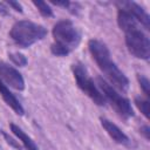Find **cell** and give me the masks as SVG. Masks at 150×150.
<instances>
[{
	"label": "cell",
	"mask_w": 150,
	"mask_h": 150,
	"mask_svg": "<svg viewBox=\"0 0 150 150\" xmlns=\"http://www.w3.org/2000/svg\"><path fill=\"white\" fill-rule=\"evenodd\" d=\"M71 71H73L75 82H76L77 87L80 88V90L82 93H84L95 104L105 105L107 102H105L101 90L98 89V87L96 86L94 80L90 77L87 67L82 62H75L71 64Z\"/></svg>",
	"instance_id": "6"
},
{
	"label": "cell",
	"mask_w": 150,
	"mask_h": 150,
	"mask_svg": "<svg viewBox=\"0 0 150 150\" xmlns=\"http://www.w3.org/2000/svg\"><path fill=\"white\" fill-rule=\"evenodd\" d=\"M50 2L53 5H56V6H60V7H63L66 9H68L70 13H73L71 11V7H75L77 4H74V2H70L68 0H50Z\"/></svg>",
	"instance_id": "16"
},
{
	"label": "cell",
	"mask_w": 150,
	"mask_h": 150,
	"mask_svg": "<svg viewBox=\"0 0 150 150\" xmlns=\"http://www.w3.org/2000/svg\"><path fill=\"white\" fill-rule=\"evenodd\" d=\"M134 103L137 107V109L142 112V115L146 120H149L150 115H149V101H148V98H143L141 96H136L135 100H134Z\"/></svg>",
	"instance_id": "13"
},
{
	"label": "cell",
	"mask_w": 150,
	"mask_h": 150,
	"mask_svg": "<svg viewBox=\"0 0 150 150\" xmlns=\"http://www.w3.org/2000/svg\"><path fill=\"white\" fill-rule=\"evenodd\" d=\"M8 59L12 61V63H14L16 67H25L27 64V57L21 54V53H8Z\"/></svg>",
	"instance_id": "14"
},
{
	"label": "cell",
	"mask_w": 150,
	"mask_h": 150,
	"mask_svg": "<svg viewBox=\"0 0 150 150\" xmlns=\"http://www.w3.org/2000/svg\"><path fill=\"white\" fill-rule=\"evenodd\" d=\"M97 87L101 90L105 102L110 103V105L117 112L118 116H121L124 120H128L135 115L130 101L127 97L122 96L116 90V88H114L105 79L98 76L97 77Z\"/></svg>",
	"instance_id": "5"
},
{
	"label": "cell",
	"mask_w": 150,
	"mask_h": 150,
	"mask_svg": "<svg viewBox=\"0 0 150 150\" xmlns=\"http://www.w3.org/2000/svg\"><path fill=\"white\" fill-rule=\"evenodd\" d=\"M0 95L2 97V100L5 101V103L19 116H22L25 114V109L22 107V104L20 103V101L16 98V96L9 90V88L0 80Z\"/></svg>",
	"instance_id": "10"
},
{
	"label": "cell",
	"mask_w": 150,
	"mask_h": 150,
	"mask_svg": "<svg viewBox=\"0 0 150 150\" xmlns=\"http://www.w3.org/2000/svg\"><path fill=\"white\" fill-rule=\"evenodd\" d=\"M88 49L93 60L104 74L108 82L114 88L121 91H127L129 89V80L111 59V54L107 45L98 39H90L88 41Z\"/></svg>",
	"instance_id": "1"
},
{
	"label": "cell",
	"mask_w": 150,
	"mask_h": 150,
	"mask_svg": "<svg viewBox=\"0 0 150 150\" xmlns=\"http://www.w3.org/2000/svg\"><path fill=\"white\" fill-rule=\"evenodd\" d=\"M54 42L50 45V52L53 55L63 57L69 55L81 42V32L68 19L59 20L52 29Z\"/></svg>",
	"instance_id": "3"
},
{
	"label": "cell",
	"mask_w": 150,
	"mask_h": 150,
	"mask_svg": "<svg viewBox=\"0 0 150 150\" xmlns=\"http://www.w3.org/2000/svg\"><path fill=\"white\" fill-rule=\"evenodd\" d=\"M0 80L6 86H9L19 91L25 89V80L21 73L2 60H0Z\"/></svg>",
	"instance_id": "8"
},
{
	"label": "cell",
	"mask_w": 150,
	"mask_h": 150,
	"mask_svg": "<svg viewBox=\"0 0 150 150\" xmlns=\"http://www.w3.org/2000/svg\"><path fill=\"white\" fill-rule=\"evenodd\" d=\"M47 33V29L42 25L29 20H19L13 23L9 30V38L20 48H28L35 42L43 40Z\"/></svg>",
	"instance_id": "4"
},
{
	"label": "cell",
	"mask_w": 150,
	"mask_h": 150,
	"mask_svg": "<svg viewBox=\"0 0 150 150\" xmlns=\"http://www.w3.org/2000/svg\"><path fill=\"white\" fill-rule=\"evenodd\" d=\"M5 4H6L8 7H11L12 9H14V11H16V12H19V13H22V6H21L20 2L14 1V0H8V1H6Z\"/></svg>",
	"instance_id": "18"
},
{
	"label": "cell",
	"mask_w": 150,
	"mask_h": 150,
	"mask_svg": "<svg viewBox=\"0 0 150 150\" xmlns=\"http://www.w3.org/2000/svg\"><path fill=\"white\" fill-rule=\"evenodd\" d=\"M100 122L102 128L107 131V134L117 143V144H122V145H128L130 143L129 137L115 124L112 123L110 120L105 118V117H100Z\"/></svg>",
	"instance_id": "9"
},
{
	"label": "cell",
	"mask_w": 150,
	"mask_h": 150,
	"mask_svg": "<svg viewBox=\"0 0 150 150\" xmlns=\"http://www.w3.org/2000/svg\"><path fill=\"white\" fill-rule=\"evenodd\" d=\"M9 128H11V131L13 132V135L22 143V145H23V148H25L26 150H39V148H38V145L35 144V142H34L19 125H16L15 123L11 122V123H9Z\"/></svg>",
	"instance_id": "11"
},
{
	"label": "cell",
	"mask_w": 150,
	"mask_h": 150,
	"mask_svg": "<svg viewBox=\"0 0 150 150\" xmlns=\"http://www.w3.org/2000/svg\"><path fill=\"white\" fill-rule=\"evenodd\" d=\"M117 25L124 32L125 46L129 53L136 59L148 61L150 57V40L141 29L139 23L125 11L117 9Z\"/></svg>",
	"instance_id": "2"
},
{
	"label": "cell",
	"mask_w": 150,
	"mask_h": 150,
	"mask_svg": "<svg viewBox=\"0 0 150 150\" xmlns=\"http://www.w3.org/2000/svg\"><path fill=\"white\" fill-rule=\"evenodd\" d=\"M0 14L1 15H8L9 14L8 6L5 2H1V1H0Z\"/></svg>",
	"instance_id": "20"
},
{
	"label": "cell",
	"mask_w": 150,
	"mask_h": 150,
	"mask_svg": "<svg viewBox=\"0 0 150 150\" xmlns=\"http://www.w3.org/2000/svg\"><path fill=\"white\" fill-rule=\"evenodd\" d=\"M1 134H2V136H4V138L6 139V142L8 143V144H11L13 148H15L16 150H21V146L19 145V142L18 141H15L14 138H12V137H9V135L8 134H6L4 130H1Z\"/></svg>",
	"instance_id": "17"
},
{
	"label": "cell",
	"mask_w": 150,
	"mask_h": 150,
	"mask_svg": "<svg viewBox=\"0 0 150 150\" xmlns=\"http://www.w3.org/2000/svg\"><path fill=\"white\" fill-rule=\"evenodd\" d=\"M33 5L36 7V9L39 11V13L45 16V18H52L54 15L53 13V8L49 6V4L45 2V1H40V0H33Z\"/></svg>",
	"instance_id": "12"
},
{
	"label": "cell",
	"mask_w": 150,
	"mask_h": 150,
	"mask_svg": "<svg viewBox=\"0 0 150 150\" xmlns=\"http://www.w3.org/2000/svg\"><path fill=\"white\" fill-rule=\"evenodd\" d=\"M137 81H138V84H139L141 89L143 90L144 95L146 96V98H149L150 97V81H149V79L143 74H137Z\"/></svg>",
	"instance_id": "15"
},
{
	"label": "cell",
	"mask_w": 150,
	"mask_h": 150,
	"mask_svg": "<svg viewBox=\"0 0 150 150\" xmlns=\"http://www.w3.org/2000/svg\"><path fill=\"white\" fill-rule=\"evenodd\" d=\"M139 134L143 135V137L146 141H150V128H149V125H142L139 128Z\"/></svg>",
	"instance_id": "19"
},
{
	"label": "cell",
	"mask_w": 150,
	"mask_h": 150,
	"mask_svg": "<svg viewBox=\"0 0 150 150\" xmlns=\"http://www.w3.org/2000/svg\"><path fill=\"white\" fill-rule=\"evenodd\" d=\"M115 6L117 7V9H123L130 16H132L138 23L139 26H142L145 30L150 29V16L148 14V12L138 4L134 2V1H125V0H120L115 2Z\"/></svg>",
	"instance_id": "7"
}]
</instances>
